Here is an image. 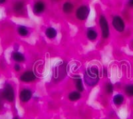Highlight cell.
Segmentation results:
<instances>
[{
    "label": "cell",
    "mask_w": 133,
    "mask_h": 119,
    "mask_svg": "<svg viewBox=\"0 0 133 119\" xmlns=\"http://www.w3.org/2000/svg\"><path fill=\"white\" fill-rule=\"evenodd\" d=\"M106 90L107 92V93L111 94L113 91V88L111 84H107L106 86Z\"/></svg>",
    "instance_id": "19"
},
{
    "label": "cell",
    "mask_w": 133,
    "mask_h": 119,
    "mask_svg": "<svg viewBox=\"0 0 133 119\" xmlns=\"http://www.w3.org/2000/svg\"><path fill=\"white\" fill-rule=\"evenodd\" d=\"M76 86H77V90H79V91L82 92L83 90V82H82V80L80 78H77L76 80Z\"/></svg>",
    "instance_id": "15"
},
{
    "label": "cell",
    "mask_w": 133,
    "mask_h": 119,
    "mask_svg": "<svg viewBox=\"0 0 133 119\" xmlns=\"http://www.w3.org/2000/svg\"><path fill=\"white\" fill-rule=\"evenodd\" d=\"M112 25L118 32H123L124 29V21L119 16H115L114 17L112 20Z\"/></svg>",
    "instance_id": "5"
},
{
    "label": "cell",
    "mask_w": 133,
    "mask_h": 119,
    "mask_svg": "<svg viewBox=\"0 0 133 119\" xmlns=\"http://www.w3.org/2000/svg\"><path fill=\"white\" fill-rule=\"evenodd\" d=\"M23 8V3L22 2H18V3H17L15 5V11H20L22 8Z\"/></svg>",
    "instance_id": "18"
},
{
    "label": "cell",
    "mask_w": 133,
    "mask_h": 119,
    "mask_svg": "<svg viewBox=\"0 0 133 119\" xmlns=\"http://www.w3.org/2000/svg\"><path fill=\"white\" fill-rule=\"evenodd\" d=\"M13 59L16 62H23L25 58L23 56V55L21 53L19 52H14L12 55Z\"/></svg>",
    "instance_id": "10"
},
{
    "label": "cell",
    "mask_w": 133,
    "mask_h": 119,
    "mask_svg": "<svg viewBox=\"0 0 133 119\" xmlns=\"http://www.w3.org/2000/svg\"><path fill=\"white\" fill-rule=\"evenodd\" d=\"M99 22L101 28L102 35H103V38H108V36L109 35V28L107 21V20L105 19V17L104 16H101Z\"/></svg>",
    "instance_id": "2"
},
{
    "label": "cell",
    "mask_w": 133,
    "mask_h": 119,
    "mask_svg": "<svg viewBox=\"0 0 133 119\" xmlns=\"http://www.w3.org/2000/svg\"><path fill=\"white\" fill-rule=\"evenodd\" d=\"M18 32L19 34L22 36H25L28 34V31H27V28L24 26H20L19 28H18Z\"/></svg>",
    "instance_id": "16"
},
{
    "label": "cell",
    "mask_w": 133,
    "mask_h": 119,
    "mask_svg": "<svg viewBox=\"0 0 133 119\" xmlns=\"http://www.w3.org/2000/svg\"><path fill=\"white\" fill-rule=\"evenodd\" d=\"M21 81L23 82H31L35 79V75L33 72H26L21 76L20 78Z\"/></svg>",
    "instance_id": "7"
},
{
    "label": "cell",
    "mask_w": 133,
    "mask_h": 119,
    "mask_svg": "<svg viewBox=\"0 0 133 119\" xmlns=\"http://www.w3.org/2000/svg\"><path fill=\"white\" fill-rule=\"evenodd\" d=\"M5 2V0H0V3H3Z\"/></svg>",
    "instance_id": "22"
},
{
    "label": "cell",
    "mask_w": 133,
    "mask_h": 119,
    "mask_svg": "<svg viewBox=\"0 0 133 119\" xmlns=\"http://www.w3.org/2000/svg\"><path fill=\"white\" fill-rule=\"evenodd\" d=\"M45 9V5L43 2H38L34 5L33 8V11L35 14H40Z\"/></svg>",
    "instance_id": "8"
},
{
    "label": "cell",
    "mask_w": 133,
    "mask_h": 119,
    "mask_svg": "<svg viewBox=\"0 0 133 119\" xmlns=\"http://www.w3.org/2000/svg\"><path fill=\"white\" fill-rule=\"evenodd\" d=\"M14 119H18V118H14Z\"/></svg>",
    "instance_id": "23"
},
{
    "label": "cell",
    "mask_w": 133,
    "mask_h": 119,
    "mask_svg": "<svg viewBox=\"0 0 133 119\" xmlns=\"http://www.w3.org/2000/svg\"><path fill=\"white\" fill-rule=\"evenodd\" d=\"M15 69L16 71H19V70H20L19 66V65H17V64H16V65L15 66Z\"/></svg>",
    "instance_id": "20"
},
{
    "label": "cell",
    "mask_w": 133,
    "mask_h": 119,
    "mask_svg": "<svg viewBox=\"0 0 133 119\" xmlns=\"http://www.w3.org/2000/svg\"><path fill=\"white\" fill-rule=\"evenodd\" d=\"M46 35L49 38H53L57 35V31L53 28H47L45 32Z\"/></svg>",
    "instance_id": "9"
},
{
    "label": "cell",
    "mask_w": 133,
    "mask_h": 119,
    "mask_svg": "<svg viewBox=\"0 0 133 119\" xmlns=\"http://www.w3.org/2000/svg\"><path fill=\"white\" fill-rule=\"evenodd\" d=\"M129 5L130 7H133V0H129Z\"/></svg>",
    "instance_id": "21"
},
{
    "label": "cell",
    "mask_w": 133,
    "mask_h": 119,
    "mask_svg": "<svg viewBox=\"0 0 133 119\" xmlns=\"http://www.w3.org/2000/svg\"><path fill=\"white\" fill-rule=\"evenodd\" d=\"M84 78L85 82L89 86L95 85L99 79L98 68L97 67H91L88 69L85 72Z\"/></svg>",
    "instance_id": "1"
},
{
    "label": "cell",
    "mask_w": 133,
    "mask_h": 119,
    "mask_svg": "<svg viewBox=\"0 0 133 119\" xmlns=\"http://www.w3.org/2000/svg\"><path fill=\"white\" fill-rule=\"evenodd\" d=\"M123 100H124V97H123V95L116 94L114 96L113 102L116 105H119V104H122Z\"/></svg>",
    "instance_id": "11"
},
{
    "label": "cell",
    "mask_w": 133,
    "mask_h": 119,
    "mask_svg": "<svg viewBox=\"0 0 133 119\" xmlns=\"http://www.w3.org/2000/svg\"><path fill=\"white\" fill-rule=\"evenodd\" d=\"M32 96L31 92L28 89H24L21 92L19 95V98L21 101L23 102H27L31 99Z\"/></svg>",
    "instance_id": "6"
},
{
    "label": "cell",
    "mask_w": 133,
    "mask_h": 119,
    "mask_svg": "<svg viewBox=\"0 0 133 119\" xmlns=\"http://www.w3.org/2000/svg\"><path fill=\"white\" fill-rule=\"evenodd\" d=\"M3 95L7 100L9 102H12L14 99V89L11 87V86L9 84H6L4 88L3 92Z\"/></svg>",
    "instance_id": "3"
},
{
    "label": "cell",
    "mask_w": 133,
    "mask_h": 119,
    "mask_svg": "<svg viewBox=\"0 0 133 119\" xmlns=\"http://www.w3.org/2000/svg\"><path fill=\"white\" fill-rule=\"evenodd\" d=\"M97 32L93 29H89L87 32V37L90 40H95L97 38Z\"/></svg>",
    "instance_id": "12"
},
{
    "label": "cell",
    "mask_w": 133,
    "mask_h": 119,
    "mask_svg": "<svg viewBox=\"0 0 133 119\" xmlns=\"http://www.w3.org/2000/svg\"><path fill=\"white\" fill-rule=\"evenodd\" d=\"M81 97V94L79 92H71V94L69 96V98L72 101H75L77 100H79Z\"/></svg>",
    "instance_id": "13"
},
{
    "label": "cell",
    "mask_w": 133,
    "mask_h": 119,
    "mask_svg": "<svg viewBox=\"0 0 133 119\" xmlns=\"http://www.w3.org/2000/svg\"><path fill=\"white\" fill-rule=\"evenodd\" d=\"M89 14V8L85 5L80 7L77 9L76 15H77V18L80 20H85L87 18L88 15Z\"/></svg>",
    "instance_id": "4"
},
{
    "label": "cell",
    "mask_w": 133,
    "mask_h": 119,
    "mask_svg": "<svg viewBox=\"0 0 133 119\" xmlns=\"http://www.w3.org/2000/svg\"><path fill=\"white\" fill-rule=\"evenodd\" d=\"M125 90L129 96H133V85H128L126 87Z\"/></svg>",
    "instance_id": "17"
},
{
    "label": "cell",
    "mask_w": 133,
    "mask_h": 119,
    "mask_svg": "<svg viewBox=\"0 0 133 119\" xmlns=\"http://www.w3.org/2000/svg\"><path fill=\"white\" fill-rule=\"evenodd\" d=\"M73 4H71V3H65L63 5V11L65 13H69L71 12V11L73 10Z\"/></svg>",
    "instance_id": "14"
}]
</instances>
